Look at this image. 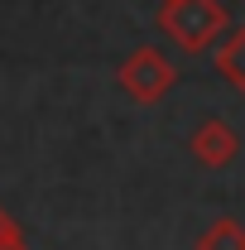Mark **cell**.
Segmentation results:
<instances>
[{"instance_id":"6","label":"cell","mask_w":245,"mask_h":250,"mask_svg":"<svg viewBox=\"0 0 245 250\" xmlns=\"http://www.w3.org/2000/svg\"><path fill=\"white\" fill-rule=\"evenodd\" d=\"M0 250H29V241H24V231H20V221L10 217L5 207H0Z\"/></svg>"},{"instance_id":"4","label":"cell","mask_w":245,"mask_h":250,"mask_svg":"<svg viewBox=\"0 0 245 250\" xmlns=\"http://www.w3.org/2000/svg\"><path fill=\"white\" fill-rule=\"evenodd\" d=\"M216 72L245 96V24L241 29H226V39L216 43Z\"/></svg>"},{"instance_id":"3","label":"cell","mask_w":245,"mask_h":250,"mask_svg":"<svg viewBox=\"0 0 245 250\" xmlns=\"http://www.w3.org/2000/svg\"><path fill=\"white\" fill-rule=\"evenodd\" d=\"M236 154H241V135L221 121V116H207V121L192 130V159L202 168H226Z\"/></svg>"},{"instance_id":"1","label":"cell","mask_w":245,"mask_h":250,"mask_svg":"<svg viewBox=\"0 0 245 250\" xmlns=\"http://www.w3.org/2000/svg\"><path fill=\"white\" fill-rule=\"evenodd\" d=\"M159 29L183 53H207V48H216L226 39L231 15H226L221 0H163L159 5Z\"/></svg>"},{"instance_id":"2","label":"cell","mask_w":245,"mask_h":250,"mask_svg":"<svg viewBox=\"0 0 245 250\" xmlns=\"http://www.w3.org/2000/svg\"><path fill=\"white\" fill-rule=\"evenodd\" d=\"M116 82H121V92L130 101H140V106H154V101H163V96L173 92V82H178V67L163 58L159 48H135L130 58L116 67Z\"/></svg>"},{"instance_id":"5","label":"cell","mask_w":245,"mask_h":250,"mask_svg":"<svg viewBox=\"0 0 245 250\" xmlns=\"http://www.w3.org/2000/svg\"><path fill=\"white\" fill-rule=\"evenodd\" d=\"M197 250H245V226L236 217L212 221V226L197 236Z\"/></svg>"}]
</instances>
